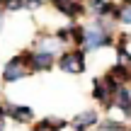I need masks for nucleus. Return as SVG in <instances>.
Here are the masks:
<instances>
[{
    "mask_svg": "<svg viewBox=\"0 0 131 131\" xmlns=\"http://www.w3.org/2000/svg\"><path fill=\"white\" fill-rule=\"evenodd\" d=\"M112 112H119V117H122V119L131 122V83H124V85H119V88H117Z\"/></svg>",
    "mask_w": 131,
    "mask_h": 131,
    "instance_id": "obj_9",
    "label": "nucleus"
},
{
    "mask_svg": "<svg viewBox=\"0 0 131 131\" xmlns=\"http://www.w3.org/2000/svg\"><path fill=\"white\" fill-rule=\"evenodd\" d=\"M104 73H109L114 80H117L119 85H124V83H129V75H131V66H124V63H117L114 61L112 66H109Z\"/></svg>",
    "mask_w": 131,
    "mask_h": 131,
    "instance_id": "obj_14",
    "label": "nucleus"
},
{
    "mask_svg": "<svg viewBox=\"0 0 131 131\" xmlns=\"http://www.w3.org/2000/svg\"><path fill=\"white\" fill-rule=\"evenodd\" d=\"M117 15V0H85V17H112Z\"/></svg>",
    "mask_w": 131,
    "mask_h": 131,
    "instance_id": "obj_8",
    "label": "nucleus"
},
{
    "mask_svg": "<svg viewBox=\"0 0 131 131\" xmlns=\"http://www.w3.org/2000/svg\"><path fill=\"white\" fill-rule=\"evenodd\" d=\"M97 131H131V124L122 117H112V114H104L102 122H100Z\"/></svg>",
    "mask_w": 131,
    "mask_h": 131,
    "instance_id": "obj_12",
    "label": "nucleus"
},
{
    "mask_svg": "<svg viewBox=\"0 0 131 131\" xmlns=\"http://www.w3.org/2000/svg\"><path fill=\"white\" fill-rule=\"evenodd\" d=\"M119 83L112 78L109 73H100L92 78V88H90V95H92L95 104L104 112H112V104H114V92H117Z\"/></svg>",
    "mask_w": 131,
    "mask_h": 131,
    "instance_id": "obj_1",
    "label": "nucleus"
},
{
    "mask_svg": "<svg viewBox=\"0 0 131 131\" xmlns=\"http://www.w3.org/2000/svg\"><path fill=\"white\" fill-rule=\"evenodd\" d=\"M29 75H32V70H29V63H27V51L12 53V56L3 63V70H0V80L7 83V85L19 83V80H27Z\"/></svg>",
    "mask_w": 131,
    "mask_h": 131,
    "instance_id": "obj_3",
    "label": "nucleus"
},
{
    "mask_svg": "<svg viewBox=\"0 0 131 131\" xmlns=\"http://www.w3.org/2000/svg\"><path fill=\"white\" fill-rule=\"evenodd\" d=\"M32 49H44V51H51V53H63V44L58 41L56 37H53V32H37V37H34V41H32Z\"/></svg>",
    "mask_w": 131,
    "mask_h": 131,
    "instance_id": "obj_10",
    "label": "nucleus"
},
{
    "mask_svg": "<svg viewBox=\"0 0 131 131\" xmlns=\"http://www.w3.org/2000/svg\"><path fill=\"white\" fill-rule=\"evenodd\" d=\"M7 122H10L7 114H5V109L0 107V131H7Z\"/></svg>",
    "mask_w": 131,
    "mask_h": 131,
    "instance_id": "obj_17",
    "label": "nucleus"
},
{
    "mask_svg": "<svg viewBox=\"0 0 131 131\" xmlns=\"http://www.w3.org/2000/svg\"><path fill=\"white\" fill-rule=\"evenodd\" d=\"M0 10L5 15H17V12H27L24 0H0Z\"/></svg>",
    "mask_w": 131,
    "mask_h": 131,
    "instance_id": "obj_15",
    "label": "nucleus"
},
{
    "mask_svg": "<svg viewBox=\"0 0 131 131\" xmlns=\"http://www.w3.org/2000/svg\"><path fill=\"white\" fill-rule=\"evenodd\" d=\"M119 27H131V0H117V15H114Z\"/></svg>",
    "mask_w": 131,
    "mask_h": 131,
    "instance_id": "obj_13",
    "label": "nucleus"
},
{
    "mask_svg": "<svg viewBox=\"0 0 131 131\" xmlns=\"http://www.w3.org/2000/svg\"><path fill=\"white\" fill-rule=\"evenodd\" d=\"M3 109H5V114H7V119L12 124H17V126H32V124L37 122V112H34L32 104H19V102L5 100Z\"/></svg>",
    "mask_w": 131,
    "mask_h": 131,
    "instance_id": "obj_4",
    "label": "nucleus"
},
{
    "mask_svg": "<svg viewBox=\"0 0 131 131\" xmlns=\"http://www.w3.org/2000/svg\"><path fill=\"white\" fill-rule=\"evenodd\" d=\"M126 41H129V46H131V32H129V34H126Z\"/></svg>",
    "mask_w": 131,
    "mask_h": 131,
    "instance_id": "obj_20",
    "label": "nucleus"
},
{
    "mask_svg": "<svg viewBox=\"0 0 131 131\" xmlns=\"http://www.w3.org/2000/svg\"><path fill=\"white\" fill-rule=\"evenodd\" d=\"M53 37H56L66 49L73 46V39H70V22H66L63 27H56V29H53Z\"/></svg>",
    "mask_w": 131,
    "mask_h": 131,
    "instance_id": "obj_16",
    "label": "nucleus"
},
{
    "mask_svg": "<svg viewBox=\"0 0 131 131\" xmlns=\"http://www.w3.org/2000/svg\"><path fill=\"white\" fill-rule=\"evenodd\" d=\"M100 122H102L100 109L97 107H88V109H80V112L68 122V129L70 131H97Z\"/></svg>",
    "mask_w": 131,
    "mask_h": 131,
    "instance_id": "obj_6",
    "label": "nucleus"
},
{
    "mask_svg": "<svg viewBox=\"0 0 131 131\" xmlns=\"http://www.w3.org/2000/svg\"><path fill=\"white\" fill-rule=\"evenodd\" d=\"M27 51V63H29V70H32V75L37 73H49V70L56 68V53L51 51H44V49H24Z\"/></svg>",
    "mask_w": 131,
    "mask_h": 131,
    "instance_id": "obj_5",
    "label": "nucleus"
},
{
    "mask_svg": "<svg viewBox=\"0 0 131 131\" xmlns=\"http://www.w3.org/2000/svg\"><path fill=\"white\" fill-rule=\"evenodd\" d=\"M32 131H66L68 129V122L61 117H53V114H49V117H41L37 119V122L29 126Z\"/></svg>",
    "mask_w": 131,
    "mask_h": 131,
    "instance_id": "obj_11",
    "label": "nucleus"
},
{
    "mask_svg": "<svg viewBox=\"0 0 131 131\" xmlns=\"http://www.w3.org/2000/svg\"><path fill=\"white\" fill-rule=\"evenodd\" d=\"M3 27H5V12L0 10V34H3Z\"/></svg>",
    "mask_w": 131,
    "mask_h": 131,
    "instance_id": "obj_18",
    "label": "nucleus"
},
{
    "mask_svg": "<svg viewBox=\"0 0 131 131\" xmlns=\"http://www.w3.org/2000/svg\"><path fill=\"white\" fill-rule=\"evenodd\" d=\"M3 102H5V95H3V90H0V107H3Z\"/></svg>",
    "mask_w": 131,
    "mask_h": 131,
    "instance_id": "obj_19",
    "label": "nucleus"
},
{
    "mask_svg": "<svg viewBox=\"0 0 131 131\" xmlns=\"http://www.w3.org/2000/svg\"><path fill=\"white\" fill-rule=\"evenodd\" d=\"M56 68L63 75H73V78L85 75L88 73V53L80 46H68V49H63V53H58Z\"/></svg>",
    "mask_w": 131,
    "mask_h": 131,
    "instance_id": "obj_2",
    "label": "nucleus"
},
{
    "mask_svg": "<svg viewBox=\"0 0 131 131\" xmlns=\"http://www.w3.org/2000/svg\"><path fill=\"white\" fill-rule=\"evenodd\" d=\"M51 10L68 22H80L85 17V0H49Z\"/></svg>",
    "mask_w": 131,
    "mask_h": 131,
    "instance_id": "obj_7",
    "label": "nucleus"
},
{
    "mask_svg": "<svg viewBox=\"0 0 131 131\" xmlns=\"http://www.w3.org/2000/svg\"><path fill=\"white\" fill-rule=\"evenodd\" d=\"M129 124H131V122H129Z\"/></svg>",
    "mask_w": 131,
    "mask_h": 131,
    "instance_id": "obj_21",
    "label": "nucleus"
}]
</instances>
